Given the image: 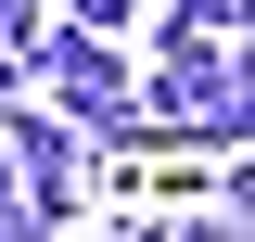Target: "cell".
<instances>
[{"instance_id": "cell-5", "label": "cell", "mask_w": 255, "mask_h": 242, "mask_svg": "<svg viewBox=\"0 0 255 242\" xmlns=\"http://www.w3.org/2000/svg\"><path fill=\"white\" fill-rule=\"evenodd\" d=\"M179 26L191 38H243V0H179Z\"/></svg>"}, {"instance_id": "cell-2", "label": "cell", "mask_w": 255, "mask_h": 242, "mask_svg": "<svg viewBox=\"0 0 255 242\" xmlns=\"http://www.w3.org/2000/svg\"><path fill=\"white\" fill-rule=\"evenodd\" d=\"M38 64L64 77L77 127H102V140H128V127H140V77H128L115 26H38Z\"/></svg>"}, {"instance_id": "cell-1", "label": "cell", "mask_w": 255, "mask_h": 242, "mask_svg": "<svg viewBox=\"0 0 255 242\" xmlns=\"http://www.w3.org/2000/svg\"><path fill=\"white\" fill-rule=\"evenodd\" d=\"M140 127H153V140H230L243 153V64H230L217 38L166 26V77H140Z\"/></svg>"}, {"instance_id": "cell-6", "label": "cell", "mask_w": 255, "mask_h": 242, "mask_svg": "<svg viewBox=\"0 0 255 242\" xmlns=\"http://www.w3.org/2000/svg\"><path fill=\"white\" fill-rule=\"evenodd\" d=\"M64 26H128V0H64Z\"/></svg>"}, {"instance_id": "cell-3", "label": "cell", "mask_w": 255, "mask_h": 242, "mask_svg": "<svg viewBox=\"0 0 255 242\" xmlns=\"http://www.w3.org/2000/svg\"><path fill=\"white\" fill-rule=\"evenodd\" d=\"M0 166L38 179V191H64V179H77V140H64L51 115H13V127H0Z\"/></svg>"}, {"instance_id": "cell-4", "label": "cell", "mask_w": 255, "mask_h": 242, "mask_svg": "<svg viewBox=\"0 0 255 242\" xmlns=\"http://www.w3.org/2000/svg\"><path fill=\"white\" fill-rule=\"evenodd\" d=\"M26 230H64V191H38V179L0 166V242H26Z\"/></svg>"}]
</instances>
